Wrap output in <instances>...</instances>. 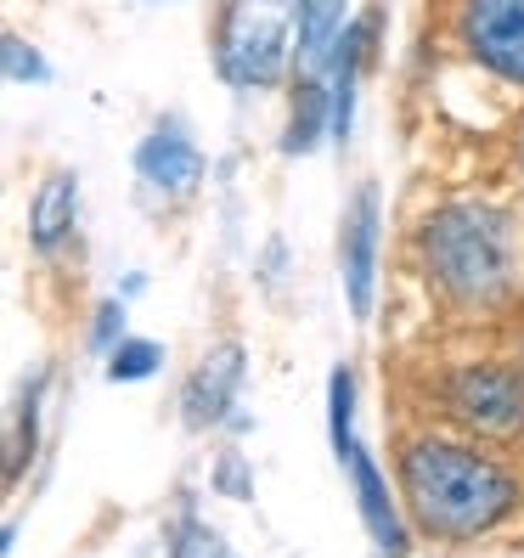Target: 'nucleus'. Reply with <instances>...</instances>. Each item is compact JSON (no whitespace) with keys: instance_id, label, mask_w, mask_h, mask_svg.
<instances>
[{"instance_id":"nucleus-7","label":"nucleus","mask_w":524,"mask_h":558,"mask_svg":"<svg viewBox=\"0 0 524 558\" xmlns=\"http://www.w3.org/2000/svg\"><path fill=\"white\" fill-rule=\"evenodd\" d=\"M243 378H248V355L237 339H220L204 350V361L186 373L181 384V423L192 435H209L220 423L237 417V396H243Z\"/></svg>"},{"instance_id":"nucleus-9","label":"nucleus","mask_w":524,"mask_h":558,"mask_svg":"<svg viewBox=\"0 0 524 558\" xmlns=\"http://www.w3.org/2000/svg\"><path fill=\"white\" fill-rule=\"evenodd\" d=\"M136 175L153 192H163V198H186V192H198L204 153H198V142L186 136L181 119H158L147 136L136 142Z\"/></svg>"},{"instance_id":"nucleus-17","label":"nucleus","mask_w":524,"mask_h":558,"mask_svg":"<svg viewBox=\"0 0 524 558\" xmlns=\"http://www.w3.org/2000/svg\"><path fill=\"white\" fill-rule=\"evenodd\" d=\"M0 69H7L12 85H51V62L23 35H0Z\"/></svg>"},{"instance_id":"nucleus-13","label":"nucleus","mask_w":524,"mask_h":558,"mask_svg":"<svg viewBox=\"0 0 524 558\" xmlns=\"http://www.w3.org/2000/svg\"><path fill=\"white\" fill-rule=\"evenodd\" d=\"M40 407H46V367L28 373L17 389V407H12V435H7V490L23 485V469L35 463L40 451Z\"/></svg>"},{"instance_id":"nucleus-6","label":"nucleus","mask_w":524,"mask_h":558,"mask_svg":"<svg viewBox=\"0 0 524 558\" xmlns=\"http://www.w3.org/2000/svg\"><path fill=\"white\" fill-rule=\"evenodd\" d=\"M378 238H383V204H378V186L362 181L339 215V282L355 322H367L378 305Z\"/></svg>"},{"instance_id":"nucleus-5","label":"nucleus","mask_w":524,"mask_h":558,"mask_svg":"<svg viewBox=\"0 0 524 558\" xmlns=\"http://www.w3.org/2000/svg\"><path fill=\"white\" fill-rule=\"evenodd\" d=\"M456 46L479 74L524 90V0H456Z\"/></svg>"},{"instance_id":"nucleus-2","label":"nucleus","mask_w":524,"mask_h":558,"mask_svg":"<svg viewBox=\"0 0 524 558\" xmlns=\"http://www.w3.org/2000/svg\"><path fill=\"white\" fill-rule=\"evenodd\" d=\"M412 266L429 300L451 316H502L519 300V226L485 198H451L412 226Z\"/></svg>"},{"instance_id":"nucleus-18","label":"nucleus","mask_w":524,"mask_h":558,"mask_svg":"<svg viewBox=\"0 0 524 558\" xmlns=\"http://www.w3.org/2000/svg\"><path fill=\"white\" fill-rule=\"evenodd\" d=\"M209 485L220 490V497H232V502H248L254 497V463L237 446H220L215 463H209Z\"/></svg>"},{"instance_id":"nucleus-19","label":"nucleus","mask_w":524,"mask_h":558,"mask_svg":"<svg viewBox=\"0 0 524 558\" xmlns=\"http://www.w3.org/2000/svg\"><path fill=\"white\" fill-rule=\"evenodd\" d=\"M124 339V300H102L90 311V350L96 355H113V344Z\"/></svg>"},{"instance_id":"nucleus-15","label":"nucleus","mask_w":524,"mask_h":558,"mask_svg":"<svg viewBox=\"0 0 524 558\" xmlns=\"http://www.w3.org/2000/svg\"><path fill=\"white\" fill-rule=\"evenodd\" d=\"M170 558H237V547L226 542L209 519L181 513V519H175V531H170Z\"/></svg>"},{"instance_id":"nucleus-3","label":"nucleus","mask_w":524,"mask_h":558,"mask_svg":"<svg viewBox=\"0 0 524 558\" xmlns=\"http://www.w3.org/2000/svg\"><path fill=\"white\" fill-rule=\"evenodd\" d=\"M215 74L232 90H271L300 69L293 0H220L209 28Z\"/></svg>"},{"instance_id":"nucleus-10","label":"nucleus","mask_w":524,"mask_h":558,"mask_svg":"<svg viewBox=\"0 0 524 558\" xmlns=\"http://www.w3.org/2000/svg\"><path fill=\"white\" fill-rule=\"evenodd\" d=\"M74 220H80V175L74 170H51L35 186V198H28V248L51 259L62 243L74 238Z\"/></svg>"},{"instance_id":"nucleus-8","label":"nucleus","mask_w":524,"mask_h":558,"mask_svg":"<svg viewBox=\"0 0 524 558\" xmlns=\"http://www.w3.org/2000/svg\"><path fill=\"white\" fill-rule=\"evenodd\" d=\"M339 469H344V480H350L355 513H362V524H367V536H373L378 558H406L417 531H412V519H406V508H401V490H389L383 469L373 463V451L355 440V446L339 457Z\"/></svg>"},{"instance_id":"nucleus-12","label":"nucleus","mask_w":524,"mask_h":558,"mask_svg":"<svg viewBox=\"0 0 524 558\" xmlns=\"http://www.w3.org/2000/svg\"><path fill=\"white\" fill-rule=\"evenodd\" d=\"M344 28H350V0H293V35H300V69L293 74H327Z\"/></svg>"},{"instance_id":"nucleus-14","label":"nucleus","mask_w":524,"mask_h":558,"mask_svg":"<svg viewBox=\"0 0 524 558\" xmlns=\"http://www.w3.org/2000/svg\"><path fill=\"white\" fill-rule=\"evenodd\" d=\"M327 435H333V457H344L355 440V373L333 367L327 373Z\"/></svg>"},{"instance_id":"nucleus-16","label":"nucleus","mask_w":524,"mask_h":558,"mask_svg":"<svg viewBox=\"0 0 524 558\" xmlns=\"http://www.w3.org/2000/svg\"><path fill=\"white\" fill-rule=\"evenodd\" d=\"M163 367V344H153V339H119L113 344V355H108V378L113 384H142V378H153Z\"/></svg>"},{"instance_id":"nucleus-11","label":"nucleus","mask_w":524,"mask_h":558,"mask_svg":"<svg viewBox=\"0 0 524 558\" xmlns=\"http://www.w3.org/2000/svg\"><path fill=\"white\" fill-rule=\"evenodd\" d=\"M327 136H333V90H327V74H293V108H288V130H282V153L310 158Z\"/></svg>"},{"instance_id":"nucleus-4","label":"nucleus","mask_w":524,"mask_h":558,"mask_svg":"<svg viewBox=\"0 0 524 558\" xmlns=\"http://www.w3.org/2000/svg\"><path fill=\"white\" fill-rule=\"evenodd\" d=\"M429 396L474 440H497V446L524 440V367H508V361H463V367L435 373Z\"/></svg>"},{"instance_id":"nucleus-1","label":"nucleus","mask_w":524,"mask_h":558,"mask_svg":"<svg viewBox=\"0 0 524 558\" xmlns=\"http://www.w3.org/2000/svg\"><path fill=\"white\" fill-rule=\"evenodd\" d=\"M395 490L423 542L463 547L508 524L524 502V485L474 435H412L395 451Z\"/></svg>"},{"instance_id":"nucleus-20","label":"nucleus","mask_w":524,"mask_h":558,"mask_svg":"<svg viewBox=\"0 0 524 558\" xmlns=\"http://www.w3.org/2000/svg\"><path fill=\"white\" fill-rule=\"evenodd\" d=\"M513 170H519V181H524V119H519V130H513Z\"/></svg>"}]
</instances>
